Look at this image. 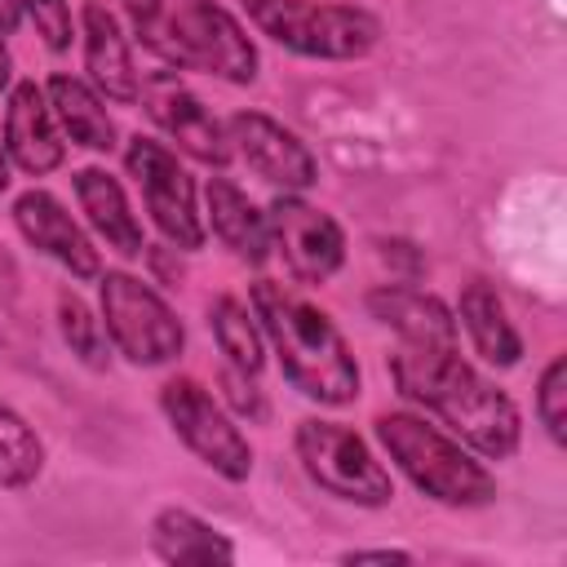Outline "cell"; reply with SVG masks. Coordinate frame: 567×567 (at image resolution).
Segmentation results:
<instances>
[{"mask_svg": "<svg viewBox=\"0 0 567 567\" xmlns=\"http://www.w3.org/2000/svg\"><path fill=\"white\" fill-rule=\"evenodd\" d=\"M97 315L111 350L124 354L133 368H164L186 350V328L177 310L128 270L97 275Z\"/></svg>", "mask_w": 567, "mask_h": 567, "instance_id": "cell-7", "label": "cell"}, {"mask_svg": "<svg viewBox=\"0 0 567 567\" xmlns=\"http://www.w3.org/2000/svg\"><path fill=\"white\" fill-rule=\"evenodd\" d=\"M71 190L80 199V213L84 221L93 226V235L120 252V257H142L146 252V235H142V221L120 186V177H111L106 168L89 164V168H75L71 173Z\"/></svg>", "mask_w": 567, "mask_h": 567, "instance_id": "cell-18", "label": "cell"}, {"mask_svg": "<svg viewBox=\"0 0 567 567\" xmlns=\"http://www.w3.org/2000/svg\"><path fill=\"white\" fill-rule=\"evenodd\" d=\"M58 332H62L66 350H71L89 372H106V363H111V341H106L102 315H97L75 288H58Z\"/></svg>", "mask_w": 567, "mask_h": 567, "instance_id": "cell-23", "label": "cell"}, {"mask_svg": "<svg viewBox=\"0 0 567 567\" xmlns=\"http://www.w3.org/2000/svg\"><path fill=\"white\" fill-rule=\"evenodd\" d=\"M120 9H124V18H128L133 35L155 53V44H159V22H164V0H120Z\"/></svg>", "mask_w": 567, "mask_h": 567, "instance_id": "cell-28", "label": "cell"}, {"mask_svg": "<svg viewBox=\"0 0 567 567\" xmlns=\"http://www.w3.org/2000/svg\"><path fill=\"white\" fill-rule=\"evenodd\" d=\"M377 248H381L385 261H403V266H408V279L421 275V252H416L408 239H377Z\"/></svg>", "mask_w": 567, "mask_h": 567, "instance_id": "cell-29", "label": "cell"}, {"mask_svg": "<svg viewBox=\"0 0 567 567\" xmlns=\"http://www.w3.org/2000/svg\"><path fill=\"white\" fill-rule=\"evenodd\" d=\"M217 390H221V403L235 421H248V425H261L270 416V403H266V390L257 385L252 372H239V368H221L217 372Z\"/></svg>", "mask_w": 567, "mask_h": 567, "instance_id": "cell-26", "label": "cell"}, {"mask_svg": "<svg viewBox=\"0 0 567 567\" xmlns=\"http://www.w3.org/2000/svg\"><path fill=\"white\" fill-rule=\"evenodd\" d=\"M244 18L306 62H359L381 44V18L346 0H239Z\"/></svg>", "mask_w": 567, "mask_h": 567, "instance_id": "cell-4", "label": "cell"}, {"mask_svg": "<svg viewBox=\"0 0 567 567\" xmlns=\"http://www.w3.org/2000/svg\"><path fill=\"white\" fill-rule=\"evenodd\" d=\"M13 226L18 235L44 252L49 261H58L71 279H97L102 275V257H97V244L89 239V230L66 213V204L44 190V186H31L13 199Z\"/></svg>", "mask_w": 567, "mask_h": 567, "instance_id": "cell-13", "label": "cell"}, {"mask_svg": "<svg viewBox=\"0 0 567 567\" xmlns=\"http://www.w3.org/2000/svg\"><path fill=\"white\" fill-rule=\"evenodd\" d=\"M536 421L554 447L567 443V354H554L536 381Z\"/></svg>", "mask_w": 567, "mask_h": 567, "instance_id": "cell-25", "label": "cell"}, {"mask_svg": "<svg viewBox=\"0 0 567 567\" xmlns=\"http://www.w3.org/2000/svg\"><path fill=\"white\" fill-rule=\"evenodd\" d=\"M292 452H297L306 478L319 492H328L332 501H346V505H359V509H385L394 501L390 470L368 447V439L354 434L341 421L301 416L297 430H292Z\"/></svg>", "mask_w": 567, "mask_h": 567, "instance_id": "cell-6", "label": "cell"}, {"mask_svg": "<svg viewBox=\"0 0 567 567\" xmlns=\"http://www.w3.org/2000/svg\"><path fill=\"white\" fill-rule=\"evenodd\" d=\"M18 292H22V270H18L13 252L0 239V301H18Z\"/></svg>", "mask_w": 567, "mask_h": 567, "instance_id": "cell-30", "label": "cell"}, {"mask_svg": "<svg viewBox=\"0 0 567 567\" xmlns=\"http://www.w3.org/2000/svg\"><path fill=\"white\" fill-rule=\"evenodd\" d=\"M137 102L142 111L151 115V124L177 142L182 155L208 164V168H226L230 164V137H226V124L204 106V97L177 75V66H159V71H146L137 80Z\"/></svg>", "mask_w": 567, "mask_h": 567, "instance_id": "cell-10", "label": "cell"}, {"mask_svg": "<svg viewBox=\"0 0 567 567\" xmlns=\"http://www.w3.org/2000/svg\"><path fill=\"white\" fill-rule=\"evenodd\" d=\"M368 315L399 337V346H456V315L443 297L412 284H377L363 297Z\"/></svg>", "mask_w": 567, "mask_h": 567, "instance_id": "cell-16", "label": "cell"}, {"mask_svg": "<svg viewBox=\"0 0 567 567\" xmlns=\"http://www.w3.org/2000/svg\"><path fill=\"white\" fill-rule=\"evenodd\" d=\"M0 346H4V332H0Z\"/></svg>", "mask_w": 567, "mask_h": 567, "instance_id": "cell-35", "label": "cell"}, {"mask_svg": "<svg viewBox=\"0 0 567 567\" xmlns=\"http://www.w3.org/2000/svg\"><path fill=\"white\" fill-rule=\"evenodd\" d=\"M270 248H279L297 284H328L346 266V230L332 213L306 204L301 195H275L266 208Z\"/></svg>", "mask_w": 567, "mask_h": 567, "instance_id": "cell-12", "label": "cell"}, {"mask_svg": "<svg viewBox=\"0 0 567 567\" xmlns=\"http://www.w3.org/2000/svg\"><path fill=\"white\" fill-rule=\"evenodd\" d=\"M44 93H49L53 120H58V128H62V137L71 146H84L93 155H111L120 146V133H115V120L106 111V97L89 80L53 71L44 80Z\"/></svg>", "mask_w": 567, "mask_h": 567, "instance_id": "cell-20", "label": "cell"}, {"mask_svg": "<svg viewBox=\"0 0 567 567\" xmlns=\"http://www.w3.org/2000/svg\"><path fill=\"white\" fill-rule=\"evenodd\" d=\"M22 18L35 27V35L44 40L49 53H66L75 40V18H71V0H18Z\"/></svg>", "mask_w": 567, "mask_h": 567, "instance_id": "cell-27", "label": "cell"}, {"mask_svg": "<svg viewBox=\"0 0 567 567\" xmlns=\"http://www.w3.org/2000/svg\"><path fill=\"white\" fill-rule=\"evenodd\" d=\"M9 186V151H4V137H0V190Z\"/></svg>", "mask_w": 567, "mask_h": 567, "instance_id": "cell-34", "label": "cell"}, {"mask_svg": "<svg viewBox=\"0 0 567 567\" xmlns=\"http://www.w3.org/2000/svg\"><path fill=\"white\" fill-rule=\"evenodd\" d=\"M9 71H13V62H9V44H4V31H0V89L9 84Z\"/></svg>", "mask_w": 567, "mask_h": 567, "instance_id": "cell-33", "label": "cell"}, {"mask_svg": "<svg viewBox=\"0 0 567 567\" xmlns=\"http://www.w3.org/2000/svg\"><path fill=\"white\" fill-rule=\"evenodd\" d=\"M208 332H213V341L230 368L252 372V377L266 368V337H261V323L244 297L217 292L208 301Z\"/></svg>", "mask_w": 567, "mask_h": 567, "instance_id": "cell-22", "label": "cell"}, {"mask_svg": "<svg viewBox=\"0 0 567 567\" xmlns=\"http://www.w3.org/2000/svg\"><path fill=\"white\" fill-rule=\"evenodd\" d=\"M377 447L394 461V470L434 505L447 509H483L496 501V474L470 452L456 434H447L425 412H377L372 421Z\"/></svg>", "mask_w": 567, "mask_h": 567, "instance_id": "cell-3", "label": "cell"}, {"mask_svg": "<svg viewBox=\"0 0 567 567\" xmlns=\"http://www.w3.org/2000/svg\"><path fill=\"white\" fill-rule=\"evenodd\" d=\"M4 151L9 164H18L27 177H44L53 168L66 164V137L53 120L49 93L35 80H18L9 89V106H4Z\"/></svg>", "mask_w": 567, "mask_h": 567, "instance_id": "cell-14", "label": "cell"}, {"mask_svg": "<svg viewBox=\"0 0 567 567\" xmlns=\"http://www.w3.org/2000/svg\"><path fill=\"white\" fill-rule=\"evenodd\" d=\"M18 22H22V4H18V0H0V31L13 35Z\"/></svg>", "mask_w": 567, "mask_h": 567, "instance_id": "cell-32", "label": "cell"}, {"mask_svg": "<svg viewBox=\"0 0 567 567\" xmlns=\"http://www.w3.org/2000/svg\"><path fill=\"white\" fill-rule=\"evenodd\" d=\"M341 563H412V554L394 549V545H381V549H346Z\"/></svg>", "mask_w": 567, "mask_h": 567, "instance_id": "cell-31", "label": "cell"}, {"mask_svg": "<svg viewBox=\"0 0 567 567\" xmlns=\"http://www.w3.org/2000/svg\"><path fill=\"white\" fill-rule=\"evenodd\" d=\"M44 474V443L27 425L22 412H13L0 399V487L22 492Z\"/></svg>", "mask_w": 567, "mask_h": 567, "instance_id": "cell-24", "label": "cell"}, {"mask_svg": "<svg viewBox=\"0 0 567 567\" xmlns=\"http://www.w3.org/2000/svg\"><path fill=\"white\" fill-rule=\"evenodd\" d=\"M204 230H213V239L244 266H266L270 257V221L266 208H257L248 199L244 186H235L230 177H208L204 182Z\"/></svg>", "mask_w": 567, "mask_h": 567, "instance_id": "cell-17", "label": "cell"}, {"mask_svg": "<svg viewBox=\"0 0 567 567\" xmlns=\"http://www.w3.org/2000/svg\"><path fill=\"white\" fill-rule=\"evenodd\" d=\"M124 168L142 190V204L155 221V230L177 248V252H195L204 248L208 230H204V213H199V186L186 173V164L177 159V151H168L164 142L133 133L124 142Z\"/></svg>", "mask_w": 567, "mask_h": 567, "instance_id": "cell-9", "label": "cell"}, {"mask_svg": "<svg viewBox=\"0 0 567 567\" xmlns=\"http://www.w3.org/2000/svg\"><path fill=\"white\" fill-rule=\"evenodd\" d=\"M456 332H465L470 350L487 363V368H518L523 359V337L505 310V301L496 297V288L487 279H470L456 297Z\"/></svg>", "mask_w": 567, "mask_h": 567, "instance_id": "cell-19", "label": "cell"}, {"mask_svg": "<svg viewBox=\"0 0 567 567\" xmlns=\"http://www.w3.org/2000/svg\"><path fill=\"white\" fill-rule=\"evenodd\" d=\"M80 44H84V71H89V84L115 102V106H128L137 102V80L142 71L133 66V44L120 27V18L102 4V0H89L80 9Z\"/></svg>", "mask_w": 567, "mask_h": 567, "instance_id": "cell-15", "label": "cell"}, {"mask_svg": "<svg viewBox=\"0 0 567 567\" xmlns=\"http://www.w3.org/2000/svg\"><path fill=\"white\" fill-rule=\"evenodd\" d=\"M248 306L261 323L270 354L279 359L284 381L301 399H310L319 408H346L359 399V390H363L359 359L328 310H319L315 301H306L301 292H292L279 279H252Z\"/></svg>", "mask_w": 567, "mask_h": 567, "instance_id": "cell-2", "label": "cell"}, {"mask_svg": "<svg viewBox=\"0 0 567 567\" xmlns=\"http://www.w3.org/2000/svg\"><path fill=\"white\" fill-rule=\"evenodd\" d=\"M155 53L177 71H208L226 84H252L261 71L248 27L221 0H164Z\"/></svg>", "mask_w": 567, "mask_h": 567, "instance_id": "cell-5", "label": "cell"}, {"mask_svg": "<svg viewBox=\"0 0 567 567\" xmlns=\"http://www.w3.org/2000/svg\"><path fill=\"white\" fill-rule=\"evenodd\" d=\"M159 412L168 421V430L177 434V443L217 478L226 483H244L252 474V447L244 439V430L235 425V416L226 412L221 399H213V390L195 377H168L159 385Z\"/></svg>", "mask_w": 567, "mask_h": 567, "instance_id": "cell-8", "label": "cell"}, {"mask_svg": "<svg viewBox=\"0 0 567 567\" xmlns=\"http://www.w3.org/2000/svg\"><path fill=\"white\" fill-rule=\"evenodd\" d=\"M394 390L416 403L430 421L456 434L483 461H509L523 443L518 403L483 377L456 346H394L385 359Z\"/></svg>", "mask_w": 567, "mask_h": 567, "instance_id": "cell-1", "label": "cell"}, {"mask_svg": "<svg viewBox=\"0 0 567 567\" xmlns=\"http://www.w3.org/2000/svg\"><path fill=\"white\" fill-rule=\"evenodd\" d=\"M221 124H226L230 151H235L275 195H306V190L319 182V159H315V151H310L288 124H279L275 115L244 106V111H230Z\"/></svg>", "mask_w": 567, "mask_h": 567, "instance_id": "cell-11", "label": "cell"}, {"mask_svg": "<svg viewBox=\"0 0 567 567\" xmlns=\"http://www.w3.org/2000/svg\"><path fill=\"white\" fill-rule=\"evenodd\" d=\"M146 540H151V554L159 563H235V540L182 505L155 509Z\"/></svg>", "mask_w": 567, "mask_h": 567, "instance_id": "cell-21", "label": "cell"}]
</instances>
